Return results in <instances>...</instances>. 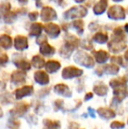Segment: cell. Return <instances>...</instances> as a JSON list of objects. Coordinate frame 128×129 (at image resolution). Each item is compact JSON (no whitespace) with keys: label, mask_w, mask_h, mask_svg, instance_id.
Masks as SVG:
<instances>
[{"label":"cell","mask_w":128,"mask_h":129,"mask_svg":"<svg viewBox=\"0 0 128 129\" xmlns=\"http://www.w3.org/2000/svg\"><path fill=\"white\" fill-rule=\"evenodd\" d=\"M30 105H28L26 102H19L16 104L15 107L13 109H12L10 112V113L12 115V117H21V116H24L25 113L28 111Z\"/></svg>","instance_id":"6da1fadb"},{"label":"cell","mask_w":128,"mask_h":129,"mask_svg":"<svg viewBox=\"0 0 128 129\" xmlns=\"http://www.w3.org/2000/svg\"><path fill=\"white\" fill-rule=\"evenodd\" d=\"M33 94V87L32 85H26L21 88H19L15 90L14 95H15V99L19 100L22 99L23 98L27 97V96H31Z\"/></svg>","instance_id":"7a4b0ae2"},{"label":"cell","mask_w":128,"mask_h":129,"mask_svg":"<svg viewBox=\"0 0 128 129\" xmlns=\"http://www.w3.org/2000/svg\"><path fill=\"white\" fill-rule=\"evenodd\" d=\"M82 74V70L76 69L75 67H68L64 69L62 71V77L64 79H70V78L80 77Z\"/></svg>","instance_id":"3957f363"},{"label":"cell","mask_w":128,"mask_h":129,"mask_svg":"<svg viewBox=\"0 0 128 129\" xmlns=\"http://www.w3.org/2000/svg\"><path fill=\"white\" fill-rule=\"evenodd\" d=\"M97 112L102 119H106V120L113 119V118L116 117V112H115V111H113L112 109L106 108V107H100V108L97 109Z\"/></svg>","instance_id":"277c9868"},{"label":"cell","mask_w":128,"mask_h":129,"mask_svg":"<svg viewBox=\"0 0 128 129\" xmlns=\"http://www.w3.org/2000/svg\"><path fill=\"white\" fill-rule=\"evenodd\" d=\"M54 90L56 94L58 95H62L63 97L66 98H69L72 96V92L71 90H69L68 86L64 83H59V84H56L54 88Z\"/></svg>","instance_id":"5b68a950"},{"label":"cell","mask_w":128,"mask_h":129,"mask_svg":"<svg viewBox=\"0 0 128 129\" xmlns=\"http://www.w3.org/2000/svg\"><path fill=\"white\" fill-rule=\"evenodd\" d=\"M34 80L36 83L41 85H46L49 83V77L44 71H38L34 74Z\"/></svg>","instance_id":"8992f818"},{"label":"cell","mask_w":128,"mask_h":129,"mask_svg":"<svg viewBox=\"0 0 128 129\" xmlns=\"http://www.w3.org/2000/svg\"><path fill=\"white\" fill-rule=\"evenodd\" d=\"M11 80L16 85L22 84L26 82V74L22 71H15L12 73Z\"/></svg>","instance_id":"52a82bcc"},{"label":"cell","mask_w":128,"mask_h":129,"mask_svg":"<svg viewBox=\"0 0 128 129\" xmlns=\"http://www.w3.org/2000/svg\"><path fill=\"white\" fill-rule=\"evenodd\" d=\"M108 87L104 83H99L98 84H96L93 88V91L96 93L97 96L100 97H104L108 93Z\"/></svg>","instance_id":"ba28073f"},{"label":"cell","mask_w":128,"mask_h":129,"mask_svg":"<svg viewBox=\"0 0 128 129\" xmlns=\"http://www.w3.org/2000/svg\"><path fill=\"white\" fill-rule=\"evenodd\" d=\"M45 128L47 129H60L61 122L59 120H53V119H46L43 120Z\"/></svg>","instance_id":"9c48e42d"},{"label":"cell","mask_w":128,"mask_h":129,"mask_svg":"<svg viewBox=\"0 0 128 129\" xmlns=\"http://www.w3.org/2000/svg\"><path fill=\"white\" fill-rule=\"evenodd\" d=\"M60 67H61V64L58 62V61H50L47 63L46 70H47V71H48L49 73H54V72L57 71V70L60 69Z\"/></svg>","instance_id":"30bf717a"},{"label":"cell","mask_w":128,"mask_h":129,"mask_svg":"<svg viewBox=\"0 0 128 129\" xmlns=\"http://www.w3.org/2000/svg\"><path fill=\"white\" fill-rule=\"evenodd\" d=\"M104 71L106 73L110 74V75H115L118 72V68L114 65H108V66L104 67Z\"/></svg>","instance_id":"8fae6325"},{"label":"cell","mask_w":128,"mask_h":129,"mask_svg":"<svg viewBox=\"0 0 128 129\" xmlns=\"http://www.w3.org/2000/svg\"><path fill=\"white\" fill-rule=\"evenodd\" d=\"M19 124H20L19 121L17 120L15 117L12 118V119L8 121V126L11 129H18L19 126Z\"/></svg>","instance_id":"7c38bea8"},{"label":"cell","mask_w":128,"mask_h":129,"mask_svg":"<svg viewBox=\"0 0 128 129\" xmlns=\"http://www.w3.org/2000/svg\"><path fill=\"white\" fill-rule=\"evenodd\" d=\"M32 63H33L34 67H36L38 69H40L44 65V60L41 59L39 56H35L33 58V60H32Z\"/></svg>","instance_id":"4fadbf2b"},{"label":"cell","mask_w":128,"mask_h":129,"mask_svg":"<svg viewBox=\"0 0 128 129\" xmlns=\"http://www.w3.org/2000/svg\"><path fill=\"white\" fill-rule=\"evenodd\" d=\"M125 127V124L120 121H113L111 123V129H123Z\"/></svg>","instance_id":"5bb4252c"},{"label":"cell","mask_w":128,"mask_h":129,"mask_svg":"<svg viewBox=\"0 0 128 129\" xmlns=\"http://www.w3.org/2000/svg\"><path fill=\"white\" fill-rule=\"evenodd\" d=\"M62 105H63V100H62V99H57V100H55V103H54V106H55V111L60 110L62 107Z\"/></svg>","instance_id":"9a60e30c"},{"label":"cell","mask_w":128,"mask_h":129,"mask_svg":"<svg viewBox=\"0 0 128 129\" xmlns=\"http://www.w3.org/2000/svg\"><path fill=\"white\" fill-rule=\"evenodd\" d=\"M78 128H79V125L75 122L70 123L69 126H68V129H78Z\"/></svg>","instance_id":"2e32d148"},{"label":"cell","mask_w":128,"mask_h":129,"mask_svg":"<svg viewBox=\"0 0 128 129\" xmlns=\"http://www.w3.org/2000/svg\"><path fill=\"white\" fill-rule=\"evenodd\" d=\"M93 98V93L92 92H89V93H87L85 95V97H84V100L87 101V100H90L91 99H92Z\"/></svg>","instance_id":"e0dca14e"},{"label":"cell","mask_w":128,"mask_h":129,"mask_svg":"<svg viewBox=\"0 0 128 129\" xmlns=\"http://www.w3.org/2000/svg\"><path fill=\"white\" fill-rule=\"evenodd\" d=\"M89 111H90V113H91V115L92 116L93 118H95V114H94V112H93V111L91 112V108H89Z\"/></svg>","instance_id":"ac0fdd59"},{"label":"cell","mask_w":128,"mask_h":129,"mask_svg":"<svg viewBox=\"0 0 128 129\" xmlns=\"http://www.w3.org/2000/svg\"><path fill=\"white\" fill-rule=\"evenodd\" d=\"M127 123H128V120H127Z\"/></svg>","instance_id":"d6986e66"},{"label":"cell","mask_w":128,"mask_h":129,"mask_svg":"<svg viewBox=\"0 0 128 129\" xmlns=\"http://www.w3.org/2000/svg\"><path fill=\"white\" fill-rule=\"evenodd\" d=\"M45 129H47V128H45Z\"/></svg>","instance_id":"ffe728a7"}]
</instances>
